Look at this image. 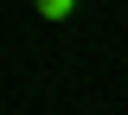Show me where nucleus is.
I'll use <instances>...</instances> for the list:
<instances>
[{
	"label": "nucleus",
	"instance_id": "nucleus-1",
	"mask_svg": "<svg viewBox=\"0 0 128 115\" xmlns=\"http://www.w3.org/2000/svg\"><path fill=\"white\" fill-rule=\"evenodd\" d=\"M38 6V19H51V26H64V19L77 13V0H32Z\"/></svg>",
	"mask_w": 128,
	"mask_h": 115
}]
</instances>
